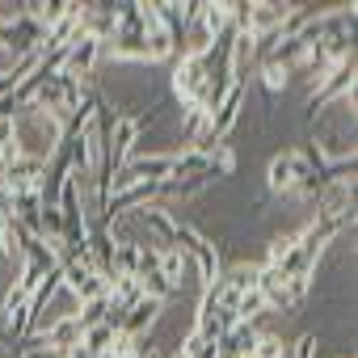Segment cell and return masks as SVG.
<instances>
[{"label":"cell","instance_id":"6da1fadb","mask_svg":"<svg viewBox=\"0 0 358 358\" xmlns=\"http://www.w3.org/2000/svg\"><path fill=\"white\" fill-rule=\"evenodd\" d=\"M43 43H47V30L22 9L17 17H9L5 26H0V51H9L13 55V64L17 59H30V55H38L43 51Z\"/></svg>","mask_w":358,"mask_h":358},{"label":"cell","instance_id":"7a4b0ae2","mask_svg":"<svg viewBox=\"0 0 358 358\" xmlns=\"http://www.w3.org/2000/svg\"><path fill=\"white\" fill-rule=\"evenodd\" d=\"M207 64H203V55H182L177 59V68H173V93L182 97V106H199L203 101V93H207Z\"/></svg>","mask_w":358,"mask_h":358},{"label":"cell","instance_id":"3957f363","mask_svg":"<svg viewBox=\"0 0 358 358\" xmlns=\"http://www.w3.org/2000/svg\"><path fill=\"white\" fill-rule=\"evenodd\" d=\"M139 131H143V118H139V114H118V122H114V131H110V143H106V173H110V177L131 160V148H135Z\"/></svg>","mask_w":358,"mask_h":358},{"label":"cell","instance_id":"277c9868","mask_svg":"<svg viewBox=\"0 0 358 358\" xmlns=\"http://www.w3.org/2000/svg\"><path fill=\"white\" fill-rule=\"evenodd\" d=\"M101 43H93V38H85V34H76L72 38V47H68V59H64V72L72 76V80H80V85H89L93 76H97V64H101Z\"/></svg>","mask_w":358,"mask_h":358},{"label":"cell","instance_id":"5b68a950","mask_svg":"<svg viewBox=\"0 0 358 358\" xmlns=\"http://www.w3.org/2000/svg\"><path fill=\"white\" fill-rule=\"evenodd\" d=\"M135 215H139V220H143V228H148V245H156L160 253L177 249V245H173V241H177V215H173L169 207L148 203V207H139Z\"/></svg>","mask_w":358,"mask_h":358},{"label":"cell","instance_id":"8992f818","mask_svg":"<svg viewBox=\"0 0 358 358\" xmlns=\"http://www.w3.org/2000/svg\"><path fill=\"white\" fill-rule=\"evenodd\" d=\"M266 190L270 194H291L295 190V152H282L266 169Z\"/></svg>","mask_w":358,"mask_h":358},{"label":"cell","instance_id":"52a82bcc","mask_svg":"<svg viewBox=\"0 0 358 358\" xmlns=\"http://www.w3.org/2000/svg\"><path fill=\"white\" fill-rule=\"evenodd\" d=\"M51 345H64V350H76L80 345V324H76V316L68 312V316H59L55 324H47V333H43Z\"/></svg>","mask_w":358,"mask_h":358},{"label":"cell","instance_id":"ba28073f","mask_svg":"<svg viewBox=\"0 0 358 358\" xmlns=\"http://www.w3.org/2000/svg\"><path fill=\"white\" fill-rule=\"evenodd\" d=\"M190 270V257L182 253V249H169V253H160V274H164V282H173L177 291H182V274Z\"/></svg>","mask_w":358,"mask_h":358},{"label":"cell","instance_id":"9c48e42d","mask_svg":"<svg viewBox=\"0 0 358 358\" xmlns=\"http://www.w3.org/2000/svg\"><path fill=\"white\" fill-rule=\"evenodd\" d=\"M287 80H291V72L282 68V64H274V59H266L262 64V85H266V93H270V101L287 89Z\"/></svg>","mask_w":358,"mask_h":358},{"label":"cell","instance_id":"30bf717a","mask_svg":"<svg viewBox=\"0 0 358 358\" xmlns=\"http://www.w3.org/2000/svg\"><path fill=\"white\" fill-rule=\"evenodd\" d=\"M249 358H287V345H282V337H274V333H262Z\"/></svg>","mask_w":358,"mask_h":358},{"label":"cell","instance_id":"8fae6325","mask_svg":"<svg viewBox=\"0 0 358 358\" xmlns=\"http://www.w3.org/2000/svg\"><path fill=\"white\" fill-rule=\"evenodd\" d=\"M316 345H320L316 333H303V337L295 341V358H316Z\"/></svg>","mask_w":358,"mask_h":358}]
</instances>
